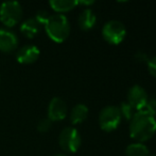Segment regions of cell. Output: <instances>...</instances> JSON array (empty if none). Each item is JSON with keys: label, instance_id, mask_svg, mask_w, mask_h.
Returning a JSON list of instances; mask_svg holds the SVG:
<instances>
[{"label": "cell", "instance_id": "cb8c5ba5", "mask_svg": "<svg viewBox=\"0 0 156 156\" xmlns=\"http://www.w3.org/2000/svg\"><path fill=\"white\" fill-rule=\"evenodd\" d=\"M150 156H151V155H150Z\"/></svg>", "mask_w": 156, "mask_h": 156}, {"label": "cell", "instance_id": "6da1fadb", "mask_svg": "<svg viewBox=\"0 0 156 156\" xmlns=\"http://www.w3.org/2000/svg\"><path fill=\"white\" fill-rule=\"evenodd\" d=\"M156 133V116L146 106L137 110L129 121V135L137 142L151 139Z\"/></svg>", "mask_w": 156, "mask_h": 156}, {"label": "cell", "instance_id": "8fae6325", "mask_svg": "<svg viewBox=\"0 0 156 156\" xmlns=\"http://www.w3.org/2000/svg\"><path fill=\"white\" fill-rule=\"evenodd\" d=\"M78 23L81 29L84 30V31H88V30L93 29L94 26L96 25L97 16L91 9H84L80 13Z\"/></svg>", "mask_w": 156, "mask_h": 156}, {"label": "cell", "instance_id": "9c48e42d", "mask_svg": "<svg viewBox=\"0 0 156 156\" xmlns=\"http://www.w3.org/2000/svg\"><path fill=\"white\" fill-rule=\"evenodd\" d=\"M39 55H41V51L37 46L25 45L18 49L16 54V60L21 64H31L37 61Z\"/></svg>", "mask_w": 156, "mask_h": 156}, {"label": "cell", "instance_id": "7402d4cb", "mask_svg": "<svg viewBox=\"0 0 156 156\" xmlns=\"http://www.w3.org/2000/svg\"><path fill=\"white\" fill-rule=\"evenodd\" d=\"M94 3V1H79V4H84V6H90Z\"/></svg>", "mask_w": 156, "mask_h": 156}, {"label": "cell", "instance_id": "ffe728a7", "mask_svg": "<svg viewBox=\"0 0 156 156\" xmlns=\"http://www.w3.org/2000/svg\"><path fill=\"white\" fill-rule=\"evenodd\" d=\"M146 107L151 111L152 113H154L156 116V98L155 97H149L148 102L146 104Z\"/></svg>", "mask_w": 156, "mask_h": 156}, {"label": "cell", "instance_id": "603a6c76", "mask_svg": "<svg viewBox=\"0 0 156 156\" xmlns=\"http://www.w3.org/2000/svg\"><path fill=\"white\" fill-rule=\"evenodd\" d=\"M54 156H68V155H65V154H56V155H54Z\"/></svg>", "mask_w": 156, "mask_h": 156}, {"label": "cell", "instance_id": "5b68a950", "mask_svg": "<svg viewBox=\"0 0 156 156\" xmlns=\"http://www.w3.org/2000/svg\"><path fill=\"white\" fill-rule=\"evenodd\" d=\"M102 36L107 43L118 45L124 40L126 36V29L120 21L112 19L104 24L102 28Z\"/></svg>", "mask_w": 156, "mask_h": 156}, {"label": "cell", "instance_id": "8992f818", "mask_svg": "<svg viewBox=\"0 0 156 156\" xmlns=\"http://www.w3.org/2000/svg\"><path fill=\"white\" fill-rule=\"evenodd\" d=\"M81 135L73 127H65L58 136V143L64 151L68 153H74L81 146Z\"/></svg>", "mask_w": 156, "mask_h": 156}, {"label": "cell", "instance_id": "e0dca14e", "mask_svg": "<svg viewBox=\"0 0 156 156\" xmlns=\"http://www.w3.org/2000/svg\"><path fill=\"white\" fill-rule=\"evenodd\" d=\"M51 125H52V122L48 118L41 119V120H39L38 124H37V129H38V131H41V133H46V131H48L50 129Z\"/></svg>", "mask_w": 156, "mask_h": 156}, {"label": "cell", "instance_id": "277c9868", "mask_svg": "<svg viewBox=\"0 0 156 156\" xmlns=\"http://www.w3.org/2000/svg\"><path fill=\"white\" fill-rule=\"evenodd\" d=\"M121 113L118 106L109 105L106 106L99 113V125L104 131H113L118 128L121 123Z\"/></svg>", "mask_w": 156, "mask_h": 156}, {"label": "cell", "instance_id": "7a4b0ae2", "mask_svg": "<svg viewBox=\"0 0 156 156\" xmlns=\"http://www.w3.org/2000/svg\"><path fill=\"white\" fill-rule=\"evenodd\" d=\"M46 33L52 41L56 43H63L69 36L70 24L64 14L50 15L45 24Z\"/></svg>", "mask_w": 156, "mask_h": 156}, {"label": "cell", "instance_id": "52a82bcc", "mask_svg": "<svg viewBox=\"0 0 156 156\" xmlns=\"http://www.w3.org/2000/svg\"><path fill=\"white\" fill-rule=\"evenodd\" d=\"M149 96L147 91L142 87L135 85L131 87L127 91V103L135 109L136 111L146 106Z\"/></svg>", "mask_w": 156, "mask_h": 156}, {"label": "cell", "instance_id": "2e32d148", "mask_svg": "<svg viewBox=\"0 0 156 156\" xmlns=\"http://www.w3.org/2000/svg\"><path fill=\"white\" fill-rule=\"evenodd\" d=\"M120 110V113H121V117H123L125 120L131 121V119L133 118L134 113L136 112V110L129 104L127 102H122L120 104V106H118Z\"/></svg>", "mask_w": 156, "mask_h": 156}, {"label": "cell", "instance_id": "d6986e66", "mask_svg": "<svg viewBox=\"0 0 156 156\" xmlns=\"http://www.w3.org/2000/svg\"><path fill=\"white\" fill-rule=\"evenodd\" d=\"M147 65H148V71L150 75H152L153 77H156V56L149 58L148 61H147Z\"/></svg>", "mask_w": 156, "mask_h": 156}, {"label": "cell", "instance_id": "ac0fdd59", "mask_svg": "<svg viewBox=\"0 0 156 156\" xmlns=\"http://www.w3.org/2000/svg\"><path fill=\"white\" fill-rule=\"evenodd\" d=\"M49 16H50V15H49V13H48L47 11L41 10V11H37V13H36V15H35L34 18L38 21L39 25H43V24L45 25V24L47 23Z\"/></svg>", "mask_w": 156, "mask_h": 156}, {"label": "cell", "instance_id": "5bb4252c", "mask_svg": "<svg viewBox=\"0 0 156 156\" xmlns=\"http://www.w3.org/2000/svg\"><path fill=\"white\" fill-rule=\"evenodd\" d=\"M88 117V107L85 104H78L71 109L70 121L72 124H80Z\"/></svg>", "mask_w": 156, "mask_h": 156}, {"label": "cell", "instance_id": "30bf717a", "mask_svg": "<svg viewBox=\"0 0 156 156\" xmlns=\"http://www.w3.org/2000/svg\"><path fill=\"white\" fill-rule=\"evenodd\" d=\"M18 46V38L13 31L0 28V51L11 52Z\"/></svg>", "mask_w": 156, "mask_h": 156}, {"label": "cell", "instance_id": "7c38bea8", "mask_svg": "<svg viewBox=\"0 0 156 156\" xmlns=\"http://www.w3.org/2000/svg\"><path fill=\"white\" fill-rule=\"evenodd\" d=\"M41 26L38 24V21L32 17V18H28L27 21H25L20 26V32L28 39H33L38 34V32L41 31Z\"/></svg>", "mask_w": 156, "mask_h": 156}, {"label": "cell", "instance_id": "3957f363", "mask_svg": "<svg viewBox=\"0 0 156 156\" xmlns=\"http://www.w3.org/2000/svg\"><path fill=\"white\" fill-rule=\"evenodd\" d=\"M23 17V8L17 1H5L0 6V21L6 27H14Z\"/></svg>", "mask_w": 156, "mask_h": 156}, {"label": "cell", "instance_id": "4fadbf2b", "mask_svg": "<svg viewBox=\"0 0 156 156\" xmlns=\"http://www.w3.org/2000/svg\"><path fill=\"white\" fill-rule=\"evenodd\" d=\"M49 6L55 12H58V14H63L79 6V1L78 0H50Z\"/></svg>", "mask_w": 156, "mask_h": 156}, {"label": "cell", "instance_id": "44dd1931", "mask_svg": "<svg viewBox=\"0 0 156 156\" xmlns=\"http://www.w3.org/2000/svg\"><path fill=\"white\" fill-rule=\"evenodd\" d=\"M136 59H137L138 61H144V62H147L148 61V56H147V54H144V52L142 51H139L136 54Z\"/></svg>", "mask_w": 156, "mask_h": 156}, {"label": "cell", "instance_id": "ba28073f", "mask_svg": "<svg viewBox=\"0 0 156 156\" xmlns=\"http://www.w3.org/2000/svg\"><path fill=\"white\" fill-rule=\"evenodd\" d=\"M67 105L61 97H53L48 106V119L51 122L62 121L67 116Z\"/></svg>", "mask_w": 156, "mask_h": 156}, {"label": "cell", "instance_id": "9a60e30c", "mask_svg": "<svg viewBox=\"0 0 156 156\" xmlns=\"http://www.w3.org/2000/svg\"><path fill=\"white\" fill-rule=\"evenodd\" d=\"M126 156H150V151L146 144L141 142L131 143L125 149Z\"/></svg>", "mask_w": 156, "mask_h": 156}]
</instances>
